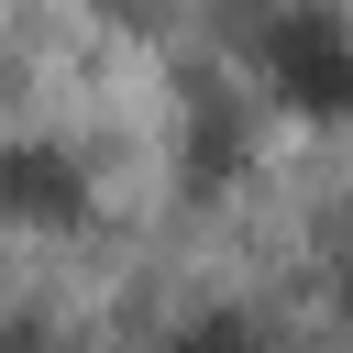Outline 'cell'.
<instances>
[{"label": "cell", "mask_w": 353, "mask_h": 353, "mask_svg": "<svg viewBox=\"0 0 353 353\" xmlns=\"http://www.w3.org/2000/svg\"><path fill=\"white\" fill-rule=\"evenodd\" d=\"M232 176V110H221V88H199V188H221Z\"/></svg>", "instance_id": "3"}, {"label": "cell", "mask_w": 353, "mask_h": 353, "mask_svg": "<svg viewBox=\"0 0 353 353\" xmlns=\"http://www.w3.org/2000/svg\"><path fill=\"white\" fill-rule=\"evenodd\" d=\"M0 210L55 232V221H77V210H88V176H77L66 154H44V143H11V154H0Z\"/></svg>", "instance_id": "2"}, {"label": "cell", "mask_w": 353, "mask_h": 353, "mask_svg": "<svg viewBox=\"0 0 353 353\" xmlns=\"http://www.w3.org/2000/svg\"><path fill=\"white\" fill-rule=\"evenodd\" d=\"M254 77H265L276 110H298V121H342V110H353V22L320 11V0L265 11V22H254Z\"/></svg>", "instance_id": "1"}]
</instances>
